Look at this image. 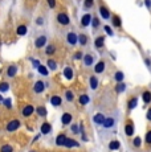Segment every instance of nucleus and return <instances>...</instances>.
Returning a JSON list of instances; mask_svg holds the SVG:
<instances>
[{"label":"nucleus","instance_id":"864d4df0","mask_svg":"<svg viewBox=\"0 0 151 152\" xmlns=\"http://www.w3.org/2000/svg\"><path fill=\"white\" fill-rule=\"evenodd\" d=\"M28 152H37L36 150H31V151H28Z\"/></svg>","mask_w":151,"mask_h":152},{"label":"nucleus","instance_id":"9b49d317","mask_svg":"<svg viewBox=\"0 0 151 152\" xmlns=\"http://www.w3.org/2000/svg\"><path fill=\"white\" fill-rule=\"evenodd\" d=\"M28 33V25L27 24H19L16 27V36L24 37Z\"/></svg>","mask_w":151,"mask_h":152},{"label":"nucleus","instance_id":"b1692460","mask_svg":"<svg viewBox=\"0 0 151 152\" xmlns=\"http://www.w3.org/2000/svg\"><path fill=\"white\" fill-rule=\"evenodd\" d=\"M65 142H66V135H65V134H60V135H57V138H56V145H59V147H64Z\"/></svg>","mask_w":151,"mask_h":152},{"label":"nucleus","instance_id":"6ab92c4d","mask_svg":"<svg viewBox=\"0 0 151 152\" xmlns=\"http://www.w3.org/2000/svg\"><path fill=\"white\" fill-rule=\"evenodd\" d=\"M62 74H64V77L66 78V80H73V75H74V73H73V69L70 68V66H65L64 68V72H62Z\"/></svg>","mask_w":151,"mask_h":152},{"label":"nucleus","instance_id":"f704fd0d","mask_svg":"<svg viewBox=\"0 0 151 152\" xmlns=\"http://www.w3.org/2000/svg\"><path fill=\"white\" fill-rule=\"evenodd\" d=\"M142 98H143L144 103H150L151 102V93L150 91H143L142 93Z\"/></svg>","mask_w":151,"mask_h":152},{"label":"nucleus","instance_id":"20e7f679","mask_svg":"<svg viewBox=\"0 0 151 152\" xmlns=\"http://www.w3.org/2000/svg\"><path fill=\"white\" fill-rule=\"evenodd\" d=\"M48 36H46L45 33H43V34H39V36L36 37V39L33 40V45H34V48L36 49H44L45 48V45L48 44Z\"/></svg>","mask_w":151,"mask_h":152},{"label":"nucleus","instance_id":"c756f323","mask_svg":"<svg viewBox=\"0 0 151 152\" xmlns=\"http://www.w3.org/2000/svg\"><path fill=\"white\" fill-rule=\"evenodd\" d=\"M37 72H39L41 75H44V77H48L49 75V69L46 68V66H44V65H40L39 68H37Z\"/></svg>","mask_w":151,"mask_h":152},{"label":"nucleus","instance_id":"2f4dec72","mask_svg":"<svg viewBox=\"0 0 151 152\" xmlns=\"http://www.w3.org/2000/svg\"><path fill=\"white\" fill-rule=\"evenodd\" d=\"M119 147H121V143H119V142H117V140H113V142H110V143H109V148H110V151H115V150H118Z\"/></svg>","mask_w":151,"mask_h":152},{"label":"nucleus","instance_id":"c9c22d12","mask_svg":"<svg viewBox=\"0 0 151 152\" xmlns=\"http://www.w3.org/2000/svg\"><path fill=\"white\" fill-rule=\"evenodd\" d=\"M1 104H4L5 109L12 110V101H11V98H5V99H3Z\"/></svg>","mask_w":151,"mask_h":152},{"label":"nucleus","instance_id":"e433bc0d","mask_svg":"<svg viewBox=\"0 0 151 152\" xmlns=\"http://www.w3.org/2000/svg\"><path fill=\"white\" fill-rule=\"evenodd\" d=\"M65 99L68 102H73L74 94H73V91H72V90H66V91H65Z\"/></svg>","mask_w":151,"mask_h":152},{"label":"nucleus","instance_id":"412c9836","mask_svg":"<svg viewBox=\"0 0 151 152\" xmlns=\"http://www.w3.org/2000/svg\"><path fill=\"white\" fill-rule=\"evenodd\" d=\"M34 113H36L40 118H45V116L48 115V111H46L45 106H37L36 109H34Z\"/></svg>","mask_w":151,"mask_h":152},{"label":"nucleus","instance_id":"0eeeda50","mask_svg":"<svg viewBox=\"0 0 151 152\" xmlns=\"http://www.w3.org/2000/svg\"><path fill=\"white\" fill-rule=\"evenodd\" d=\"M45 87H46V85H45L44 81H43V80H37V81H34L32 90H33V93L36 95H40V94H43V93L45 91Z\"/></svg>","mask_w":151,"mask_h":152},{"label":"nucleus","instance_id":"a211bd4d","mask_svg":"<svg viewBox=\"0 0 151 152\" xmlns=\"http://www.w3.org/2000/svg\"><path fill=\"white\" fill-rule=\"evenodd\" d=\"M51 131H52V124L49 123V122L41 123V126H40V132H41L43 135H48Z\"/></svg>","mask_w":151,"mask_h":152},{"label":"nucleus","instance_id":"cd10ccee","mask_svg":"<svg viewBox=\"0 0 151 152\" xmlns=\"http://www.w3.org/2000/svg\"><path fill=\"white\" fill-rule=\"evenodd\" d=\"M89 83H90V87L93 90H95L98 87V80H97V77L95 75H90L89 77Z\"/></svg>","mask_w":151,"mask_h":152},{"label":"nucleus","instance_id":"7ed1b4c3","mask_svg":"<svg viewBox=\"0 0 151 152\" xmlns=\"http://www.w3.org/2000/svg\"><path fill=\"white\" fill-rule=\"evenodd\" d=\"M56 21L61 27H68V25L70 24V16H69L65 11H60V12L56 15Z\"/></svg>","mask_w":151,"mask_h":152},{"label":"nucleus","instance_id":"79ce46f5","mask_svg":"<svg viewBox=\"0 0 151 152\" xmlns=\"http://www.w3.org/2000/svg\"><path fill=\"white\" fill-rule=\"evenodd\" d=\"M134 147H136V148H139L142 145V139L139 138V136H136V138H134Z\"/></svg>","mask_w":151,"mask_h":152},{"label":"nucleus","instance_id":"a18cd8bd","mask_svg":"<svg viewBox=\"0 0 151 152\" xmlns=\"http://www.w3.org/2000/svg\"><path fill=\"white\" fill-rule=\"evenodd\" d=\"M125 90V85L123 82H118V86H117V93H122Z\"/></svg>","mask_w":151,"mask_h":152},{"label":"nucleus","instance_id":"a878e982","mask_svg":"<svg viewBox=\"0 0 151 152\" xmlns=\"http://www.w3.org/2000/svg\"><path fill=\"white\" fill-rule=\"evenodd\" d=\"M78 145H80V144H78L76 140L66 138V142H65V144H64V147H66V148H73V147H78Z\"/></svg>","mask_w":151,"mask_h":152},{"label":"nucleus","instance_id":"3c124183","mask_svg":"<svg viewBox=\"0 0 151 152\" xmlns=\"http://www.w3.org/2000/svg\"><path fill=\"white\" fill-rule=\"evenodd\" d=\"M147 119H149V121H151V109L147 111Z\"/></svg>","mask_w":151,"mask_h":152},{"label":"nucleus","instance_id":"ea45409f","mask_svg":"<svg viewBox=\"0 0 151 152\" xmlns=\"http://www.w3.org/2000/svg\"><path fill=\"white\" fill-rule=\"evenodd\" d=\"M92 27L94 28V29H97L98 27H100V19H98L97 16H93V19H92Z\"/></svg>","mask_w":151,"mask_h":152},{"label":"nucleus","instance_id":"ddd939ff","mask_svg":"<svg viewBox=\"0 0 151 152\" xmlns=\"http://www.w3.org/2000/svg\"><path fill=\"white\" fill-rule=\"evenodd\" d=\"M46 68L51 70V72H56L57 68H59V64H57V61L54 60V58L49 57L48 60H46Z\"/></svg>","mask_w":151,"mask_h":152},{"label":"nucleus","instance_id":"aec40b11","mask_svg":"<svg viewBox=\"0 0 151 152\" xmlns=\"http://www.w3.org/2000/svg\"><path fill=\"white\" fill-rule=\"evenodd\" d=\"M105 45V36H97L94 40V46L97 49H102Z\"/></svg>","mask_w":151,"mask_h":152},{"label":"nucleus","instance_id":"5701e85b","mask_svg":"<svg viewBox=\"0 0 151 152\" xmlns=\"http://www.w3.org/2000/svg\"><path fill=\"white\" fill-rule=\"evenodd\" d=\"M110 20H111V23H113V25H114V27L121 28V25H122V20H121V17L118 16V15H111Z\"/></svg>","mask_w":151,"mask_h":152},{"label":"nucleus","instance_id":"bb28decb","mask_svg":"<svg viewBox=\"0 0 151 152\" xmlns=\"http://www.w3.org/2000/svg\"><path fill=\"white\" fill-rule=\"evenodd\" d=\"M93 121H94L97 124H102L103 122H105V116H103V114L98 113V114H95V115H94V118H93Z\"/></svg>","mask_w":151,"mask_h":152},{"label":"nucleus","instance_id":"37998d69","mask_svg":"<svg viewBox=\"0 0 151 152\" xmlns=\"http://www.w3.org/2000/svg\"><path fill=\"white\" fill-rule=\"evenodd\" d=\"M136 102H138V99H136V98L130 99V102H129V109H130V110H131V109H134V107L136 106Z\"/></svg>","mask_w":151,"mask_h":152},{"label":"nucleus","instance_id":"de8ad7c7","mask_svg":"<svg viewBox=\"0 0 151 152\" xmlns=\"http://www.w3.org/2000/svg\"><path fill=\"white\" fill-rule=\"evenodd\" d=\"M82 57H84L82 52H77V53L74 54V58H76V60H82Z\"/></svg>","mask_w":151,"mask_h":152},{"label":"nucleus","instance_id":"603ef678","mask_svg":"<svg viewBox=\"0 0 151 152\" xmlns=\"http://www.w3.org/2000/svg\"><path fill=\"white\" fill-rule=\"evenodd\" d=\"M146 4H147V7H151V1H150V0H146Z\"/></svg>","mask_w":151,"mask_h":152},{"label":"nucleus","instance_id":"f3484780","mask_svg":"<svg viewBox=\"0 0 151 152\" xmlns=\"http://www.w3.org/2000/svg\"><path fill=\"white\" fill-rule=\"evenodd\" d=\"M72 119H73V116H72L70 113H64L62 116H61V124L62 126H68L72 123Z\"/></svg>","mask_w":151,"mask_h":152},{"label":"nucleus","instance_id":"a19ab883","mask_svg":"<svg viewBox=\"0 0 151 152\" xmlns=\"http://www.w3.org/2000/svg\"><path fill=\"white\" fill-rule=\"evenodd\" d=\"M46 4H48L49 10H54L57 5V0H46Z\"/></svg>","mask_w":151,"mask_h":152},{"label":"nucleus","instance_id":"dca6fc26","mask_svg":"<svg viewBox=\"0 0 151 152\" xmlns=\"http://www.w3.org/2000/svg\"><path fill=\"white\" fill-rule=\"evenodd\" d=\"M105 68H106V64H105V61H98L97 64H95V66H94V73L95 74H101V73H103L105 72Z\"/></svg>","mask_w":151,"mask_h":152},{"label":"nucleus","instance_id":"393cba45","mask_svg":"<svg viewBox=\"0 0 151 152\" xmlns=\"http://www.w3.org/2000/svg\"><path fill=\"white\" fill-rule=\"evenodd\" d=\"M13 151H15V148L10 143H4V144L0 145V152H13Z\"/></svg>","mask_w":151,"mask_h":152},{"label":"nucleus","instance_id":"39448f33","mask_svg":"<svg viewBox=\"0 0 151 152\" xmlns=\"http://www.w3.org/2000/svg\"><path fill=\"white\" fill-rule=\"evenodd\" d=\"M34 109H36V107H34L32 103L24 104V106L21 107V111H20V115H21V118H24V119L31 118V116L34 114Z\"/></svg>","mask_w":151,"mask_h":152},{"label":"nucleus","instance_id":"6e6552de","mask_svg":"<svg viewBox=\"0 0 151 152\" xmlns=\"http://www.w3.org/2000/svg\"><path fill=\"white\" fill-rule=\"evenodd\" d=\"M94 61H95V57L93 53H85L82 57V65L85 68H90V66L94 65Z\"/></svg>","mask_w":151,"mask_h":152},{"label":"nucleus","instance_id":"f257e3e1","mask_svg":"<svg viewBox=\"0 0 151 152\" xmlns=\"http://www.w3.org/2000/svg\"><path fill=\"white\" fill-rule=\"evenodd\" d=\"M20 127H21V121H19V119H11V121H8L5 123L4 131L7 134H13L16 131H19Z\"/></svg>","mask_w":151,"mask_h":152},{"label":"nucleus","instance_id":"09e8293b","mask_svg":"<svg viewBox=\"0 0 151 152\" xmlns=\"http://www.w3.org/2000/svg\"><path fill=\"white\" fill-rule=\"evenodd\" d=\"M146 143L147 144H151V131H149L146 134Z\"/></svg>","mask_w":151,"mask_h":152},{"label":"nucleus","instance_id":"c85d7f7f","mask_svg":"<svg viewBox=\"0 0 151 152\" xmlns=\"http://www.w3.org/2000/svg\"><path fill=\"white\" fill-rule=\"evenodd\" d=\"M125 132H126L127 136H131L134 134V126H133V122H129L126 124V128H125Z\"/></svg>","mask_w":151,"mask_h":152},{"label":"nucleus","instance_id":"72a5a7b5","mask_svg":"<svg viewBox=\"0 0 151 152\" xmlns=\"http://www.w3.org/2000/svg\"><path fill=\"white\" fill-rule=\"evenodd\" d=\"M78 101H80V103L82 104V106H85V104H88L89 102H90V98H89V95L82 94V95L80 97V99H78Z\"/></svg>","mask_w":151,"mask_h":152},{"label":"nucleus","instance_id":"49530a36","mask_svg":"<svg viewBox=\"0 0 151 152\" xmlns=\"http://www.w3.org/2000/svg\"><path fill=\"white\" fill-rule=\"evenodd\" d=\"M70 130H72V132H73V134H78V131H80V127H78V124H73L70 127Z\"/></svg>","mask_w":151,"mask_h":152},{"label":"nucleus","instance_id":"f8f14e48","mask_svg":"<svg viewBox=\"0 0 151 152\" xmlns=\"http://www.w3.org/2000/svg\"><path fill=\"white\" fill-rule=\"evenodd\" d=\"M92 19H93V15L90 13H85L82 17H81V27L86 28L92 24Z\"/></svg>","mask_w":151,"mask_h":152},{"label":"nucleus","instance_id":"f03ea898","mask_svg":"<svg viewBox=\"0 0 151 152\" xmlns=\"http://www.w3.org/2000/svg\"><path fill=\"white\" fill-rule=\"evenodd\" d=\"M20 72V68L17 64H8L7 66H5V70H4V74L7 78H10V80H12V78H15L17 75V73Z\"/></svg>","mask_w":151,"mask_h":152},{"label":"nucleus","instance_id":"4be33fe9","mask_svg":"<svg viewBox=\"0 0 151 152\" xmlns=\"http://www.w3.org/2000/svg\"><path fill=\"white\" fill-rule=\"evenodd\" d=\"M103 127L105 128H111L115 126V119L113 116H109V118H105V122H103Z\"/></svg>","mask_w":151,"mask_h":152},{"label":"nucleus","instance_id":"7c9ffc66","mask_svg":"<svg viewBox=\"0 0 151 152\" xmlns=\"http://www.w3.org/2000/svg\"><path fill=\"white\" fill-rule=\"evenodd\" d=\"M10 90V83L7 81H1L0 82V93H7Z\"/></svg>","mask_w":151,"mask_h":152},{"label":"nucleus","instance_id":"2eb2a0df","mask_svg":"<svg viewBox=\"0 0 151 152\" xmlns=\"http://www.w3.org/2000/svg\"><path fill=\"white\" fill-rule=\"evenodd\" d=\"M78 44H80L81 46H86L89 44V36L86 33H84V32H81V33H78Z\"/></svg>","mask_w":151,"mask_h":152},{"label":"nucleus","instance_id":"4c0bfd02","mask_svg":"<svg viewBox=\"0 0 151 152\" xmlns=\"http://www.w3.org/2000/svg\"><path fill=\"white\" fill-rule=\"evenodd\" d=\"M94 5V0H84V8L85 10H90Z\"/></svg>","mask_w":151,"mask_h":152},{"label":"nucleus","instance_id":"8fccbe9b","mask_svg":"<svg viewBox=\"0 0 151 152\" xmlns=\"http://www.w3.org/2000/svg\"><path fill=\"white\" fill-rule=\"evenodd\" d=\"M105 31H106V33H107V34L113 36V31H111V28H110L109 25H106V27H105Z\"/></svg>","mask_w":151,"mask_h":152},{"label":"nucleus","instance_id":"c03bdc74","mask_svg":"<svg viewBox=\"0 0 151 152\" xmlns=\"http://www.w3.org/2000/svg\"><path fill=\"white\" fill-rule=\"evenodd\" d=\"M31 62H32V65H33V68H36V69L41 65V62H40L39 60H36V58H31Z\"/></svg>","mask_w":151,"mask_h":152},{"label":"nucleus","instance_id":"473e14b6","mask_svg":"<svg viewBox=\"0 0 151 152\" xmlns=\"http://www.w3.org/2000/svg\"><path fill=\"white\" fill-rule=\"evenodd\" d=\"M34 24H36L37 27H44V24H45V17H44V16H37L36 20H34Z\"/></svg>","mask_w":151,"mask_h":152},{"label":"nucleus","instance_id":"1a4fd4ad","mask_svg":"<svg viewBox=\"0 0 151 152\" xmlns=\"http://www.w3.org/2000/svg\"><path fill=\"white\" fill-rule=\"evenodd\" d=\"M98 11H100V15H101V17H102L103 20H110L111 15H110V10L107 8L106 4L101 3V4L98 5Z\"/></svg>","mask_w":151,"mask_h":152},{"label":"nucleus","instance_id":"9d476101","mask_svg":"<svg viewBox=\"0 0 151 152\" xmlns=\"http://www.w3.org/2000/svg\"><path fill=\"white\" fill-rule=\"evenodd\" d=\"M56 52H57V45H56V44L49 42V44H46V45H45V48H44L45 56H48V57H52V56L56 54Z\"/></svg>","mask_w":151,"mask_h":152},{"label":"nucleus","instance_id":"58836bf2","mask_svg":"<svg viewBox=\"0 0 151 152\" xmlns=\"http://www.w3.org/2000/svg\"><path fill=\"white\" fill-rule=\"evenodd\" d=\"M114 78H115V81H117V82H122V81H123V78H125V75H123V73H122V72H115Z\"/></svg>","mask_w":151,"mask_h":152},{"label":"nucleus","instance_id":"4468645a","mask_svg":"<svg viewBox=\"0 0 151 152\" xmlns=\"http://www.w3.org/2000/svg\"><path fill=\"white\" fill-rule=\"evenodd\" d=\"M49 102H51L52 106H54V107H60L61 104H62V98H61L60 95L54 94V95H52V97H51Z\"/></svg>","mask_w":151,"mask_h":152},{"label":"nucleus","instance_id":"423d86ee","mask_svg":"<svg viewBox=\"0 0 151 152\" xmlns=\"http://www.w3.org/2000/svg\"><path fill=\"white\" fill-rule=\"evenodd\" d=\"M65 41L69 46H76L78 44V34L74 31H70L65 34Z\"/></svg>","mask_w":151,"mask_h":152}]
</instances>
